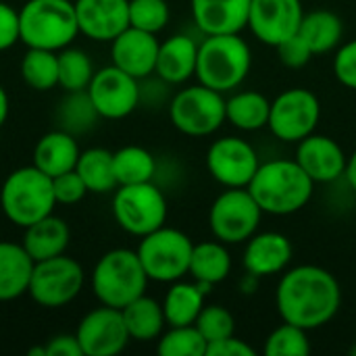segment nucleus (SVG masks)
I'll list each match as a JSON object with an SVG mask.
<instances>
[{
    "mask_svg": "<svg viewBox=\"0 0 356 356\" xmlns=\"http://www.w3.org/2000/svg\"><path fill=\"white\" fill-rule=\"evenodd\" d=\"M252 67V52L240 33L204 35L198 44L196 77L202 86L221 94L244 83Z\"/></svg>",
    "mask_w": 356,
    "mask_h": 356,
    "instance_id": "obj_3",
    "label": "nucleus"
},
{
    "mask_svg": "<svg viewBox=\"0 0 356 356\" xmlns=\"http://www.w3.org/2000/svg\"><path fill=\"white\" fill-rule=\"evenodd\" d=\"M261 217L263 209L257 204L248 188H227L211 204L209 225L219 242L242 244L257 234Z\"/></svg>",
    "mask_w": 356,
    "mask_h": 356,
    "instance_id": "obj_10",
    "label": "nucleus"
},
{
    "mask_svg": "<svg viewBox=\"0 0 356 356\" xmlns=\"http://www.w3.org/2000/svg\"><path fill=\"white\" fill-rule=\"evenodd\" d=\"M52 190L56 204H77L86 198V194H90L81 175L75 169L52 177Z\"/></svg>",
    "mask_w": 356,
    "mask_h": 356,
    "instance_id": "obj_40",
    "label": "nucleus"
},
{
    "mask_svg": "<svg viewBox=\"0 0 356 356\" xmlns=\"http://www.w3.org/2000/svg\"><path fill=\"white\" fill-rule=\"evenodd\" d=\"M121 313H123V321L129 332V338L136 342L159 340L167 325L163 305L146 294L129 302L125 309H121Z\"/></svg>",
    "mask_w": 356,
    "mask_h": 356,
    "instance_id": "obj_29",
    "label": "nucleus"
},
{
    "mask_svg": "<svg viewBox=\"0 0 356 356\" xmlns=\"http://www.w3.org/2000/svg\"><path fill=\"white\" fill-rule=\"evenodd\" d=\"M156 350L161 356H207V340L196 325H175L161 334Z\"/></svg>",
    "mask_w": 356,
    "mask_h": 356,
    "instance_id": "obj_36",
    "label": "nucleus"
},
{
    "mask_svg": "<svg viewBox=\"0 0 356 356\" xmlns=\"http://www.w3.org/2000/svg\"><path fill=\"white\" fill-rule=\"evenodd\" d=\"M98 119H100V115H98L88 90L67 92V96L58 102V108H56L58 129H65L73 136L88 134L96 125Z\"/></svg>",
    "mask_w": 356,
    "mask_h": 356,
    "instance_id": "obj_32",
    "label": "nucleus"
},
{
    "mask_svg": "<svg viewBox=\"0 0 356 356\" xmlns=\"http://www.w3.org/2000/svg\"><path fill=\"white\" fill-rule=\"evenodd\" d=\"M194 242L190 236L175 227H159L148 236L140 238L138 257L142 267L152 282L173 284L190 273Z\"/></svg>",
    "mask_w": 356,
    "mask_h": 356,
    "instance_id": "obj_7",
    "label": "nucleus"
},
{
    "mask_svg": "<svg viewBox=\"0 0 356 356\" xmlns=\"http://www.w3.org/2000/svg\"><path fill=\"white\" fill-rule=\"evenodd\" d=\"M19 42V10L0 2V52Z\"/></svg>",
    "mask_w": 356,
    "mask_h": 356,
    "instance_id": "obj_43",
    "label": "nucleus"
},
{
    "mask_svg": "<svg viewBox=\"0 0 356 356\" xmlns=\"http://www.w3.org/2000/svg\"><path fill=\"white\" fill-rule=\"evenodd\" d=\"M198 44L184 33H175L161 42L154 73L167 83H184L196 75Z\"/></svg>",
    "mask_w": 356,
    "mask_h": 356,
    "instance_id": "obj_22",
    "label": "nucleus"
},
{
    "mask_svg": "<svg viewBox=\"0 0 356 356\" xmlns=\"http://www.w3.org/2000/svg\"><path fill=\"white\" fill-rule=\"evenodd\" d=\"M302 17L305 8L300 0H252L248 29L259 42L275 48L298 33Z\"/></svg>",
    "mask_w": 356,
    "mask_h": 356,
    "instance_id": "obj_16",
    "label": "nucleus"
},
{
    "mask_svg": "<svg viewBox=\"0 0 356 356\" xmlns=\"http://www.w3.org/2000/svg\"><path fill=\"white\" fill-rule=\"evenodd\" d=\"M33 265L23 244L0 240V302L27 294Z\"/></svg>",
    "mask_w": 356,
    "mask_h": 356,
    "instance_id": "obj_25",
    "label": "nucleus"
},
{
    "mask_svg": "<svg viewBox=\"0 0 356 356\" xmlns=\"http://www.w3.org/2000/svg\"><path fill=\"white\" fill-rule=\"evenodd\" d=\"M171 17L167 0H129V25L142 31L159 33Z\"/></svg>",
    "mask_w": 356,
    "mask_h": 356,
    "instance_id": "obj_38",
    "label": "nucleus"
},
{
    "mask_svg": "<svg viewBox=\"0 0 356 356\" xmlns=\"http://www.w3.org/2000/svg\"><path fill=\"white\" fill-rule=\"evenodd\" d=\"M75 171L81 175L88 192L92 194H108L117 190V177H115V165H113V152L106 148H88L81 150Z\"/></svg>",
    "mask_w": 356,
    "mask_h": 356,
    "instance_id": "obj_31",
    "label": "nucleus"
},
{
    "mask_svg": "<svg viewBox=\"0 0 356 356\" xmlns=\"http://www.w3.org/2000/svg\"><path fill=\"white\" fill-rule=\"evenodd\" d=\"M261 161L254 146L242 138L215 140L207 152V169L225 188H248Z\"/></svg>",
    "mask_w": 356,
    "mask_h": 356,
    "instance_id": "obj_14",
    "label": "nucleus"
},
{
    "mask_svg": "<svg viewBox=\"0 0 356 356\" xmlns=\"http://www.w3.org/2000/svg\"><path fill=\"white\" fill-rule=\"evenodd\" d=\"M252 0H190L196 27L204 35L240 33L248 27Z\"/></svg>",
    "mask_w": 356,
    "mask_h": 356,
    "instance_id": "obj_21",
    "label": "nucleus"
},
{
    "mask_svg": "<svg viewBox=\"0 0 356 356\" xmlns=\"http://www.w3.org/2000/svg\"><path fill=\"white\" fill-rule=\"evenodd\" d=\"M232 273V257L227 250V244L215 240L194 244L192 261H190V275L194 282L215 286L227 280Z\"/></svg>",
    "mask_w": 356,
    "mask_h": 356,
    "instance_id": "obj_28",
    "label": "nucleus"
},
{
    "mask_svg": "<svg viewBox=\"0 0 356 356\" xmlns=\"http://www.w3.org/2000/svg\"><path fill=\"white\" fill-rule=\"evenodd\" d=\"M113 215L123 232L144 238L165 225L167 198L152 181L117 186L113 196Z\"/></svg>",
    "mask_w": 356,
    "mask_h": 356,
    "instance_id": "obj_8",
    "label": "nucleus"
},
{
    "mask_svg": "<svg viewBox=\"0 0 356 356\" xmlns=\"http://www.w3.org/2000/svg\"><path fill=\"white\" fill-rule=\"evenodd\" d=\"M54 204L52 177L42 173L35 165L15 169L0 188V207L4 217L23 229L52 215Z\"/></svg>",
    "mask_w": 356,
    "mask_h": 356,
    "instance_id": "obj_5",
    "label": "nucleus"
},
{
    "mask_svg": "<svg viewBox=\"0 0 356 356\" xmlns=\"http://www.w3.org/2000/svg\"><path fill=\"white\" fill-rule=\"evenodd\" d=\"M69 242H71V229L67 221H63L60 217L48 215L31 223L29 227H25L21 244L27 250V254L33 259V263H38V261L65 254L69 248Z\"/></svg>",
    "mask_w": 356,
    "mask_h": 356,
    "instance_id": "obj_24",
    "label": "nucleus"
},
{
    "mask_svg": "<svg viewBox=\"0 0 356 356\" xmlns=\"http://www.w3.org/2000/svg\"><path fill=\"white\" fill-rule=\"evenodd\" d=\"M83 282V267L75 259L58 254L54 259L38 261L33 265L27 294L35 305L44 309H60L79 296Z\"/></svg>",
    "mask_w": 356,
    "mask_h": 356,
    "instance_id": "obj_11",
    "label": "nucleus"
},
{
    "mask_svg": "<svg viewBox=\"0 0 356 356\" xmlns=\"http://www.w3.org/2000/svg\"><path fill=\"white\" fill-rule=\"evenodd\" d=\"M294 248L288 236L280 232L254 234L244 248V269L252 277H271L284 273L292 261Z\"/></svg>",
    "mask_w": 356,
    "mask_h": 356,
    "instance_id": "obj_20",
    "label": "nucleus"
},
{
    "mask_svg": "<svg viewBox=\"0 0 356 356\" xmlns=\"http://www.w3.org/2000/svg\"><path fill=\"white\" fill-rule=\"evenodd\" d=\"M275 50L280 54V60L286 67H290V69H300V67L309 65V60L315 56L313 50H311V46L305 42V38L300 33L284 40L280 46H275Z\"/></svg>",
    "mask_w": 356,
    "mask_h": 356,
    "instance_id": "obj_41",
    "label": "nucleus"
},
{
    "mask_svg": "<svg viewBox=\"0 0 356 356\" xmlns=\"http://www.w3.org/2000/svg\"><path fill=\"white\" fill-rule=\"evenodd\" d=\"M275 305L286 323L313 332L327 325L338 315L342 290L327 269L319 265H300L282 275L275 290Z\"/></svg>",
    "mask_w": 356,
    "mask_h": 356,
    "instance_id": "obj_1",
    "label": "nucleus"
},
{
    "mask_svg": "<svg viewBox=\"0 0 356 356\" xmlns=\"http://www.w3.org/2000/svg\"><path fill=\"white\" fill-rule=\"evenodd\" d=\"M113 165L119 186L152 181L156 175V161L142 146L119 148L117 152H113Z\"/></svg>",
    "mask_w": 356,
    "mask_h": 356,
    "instance_id": "obj_33",
    "label": "nucleus"
},
{
    "mask_svg": "<svg viewBox=\"0 0 356 356\" xmlns=\"http://www.w3.org/2000/svg\"><path fill=\"white\" fill-rule=\"evenodd\" d=\"M194 325L198 327V332L202 334L207 344L223 340V338H229L236 332L234 315L225 307H221V305L202 307V311H200V315H198Z\"/></svg>",
    "mask_w": 356,
    "mask_h": 356,
    "instance_id": "obj_39",
    "label": "nucleus"
},
{
    "mask_svg": "<svg viewBox=\"0 0 356 356\" xmlns=\"http://www.w3.org/2000/svg\"><path fill=\"white\" fill-rule=\"evenodd\" d=\"M298 33L311 46L313 54H325L340 46V40L344 35V25L334 10L317 8L305 13Z\"/></svg>",
    "mask_w": 356,
    "mask_h": 356,
    "instance_id": "obj_30",
    "label": "nucleus"
},
{
    "mask_svg": "<svg viewBox=\"0 0 356 356\" xmlns=\"http://www.w3.org/2000/svg\"><path fill=\"white\" fill-rule=\"evenodd\" d=\"M334 73L342 86L356 90V40L338 48L334 58Z\"/></svg>",
    "mask_w": 356,
    "mask_h": 356,
    "instance_id": "obj_42",
    "label": "nucleus"
},
{
    "mask_svg": "<svg viewBox=\"0 0 356 356\" xmlns=\"http://www.w3.org/2000/svg\"><path fill=\"white\" fill-rule=\"evenodd\" d=\"M204 296H207V290L198 282L194 284L181 282V280L173 282L163 300L167 325L169 327L194 325L204 307Z\"/></svg>",
    "mask_w": 356,
    "mask_h": 356,
    "instance_id": "obj_26",
    "label": "nucleus"
},
{
    "mask_svg": "<svg viewBox=\"0 0 356 356\" xmlns=\"http://www.w3.org/2000/svg\"><path fill=\"white\" fill-rule=\"evenodd\" d=\"M271 100L254 90L236 92L225 100V117L240 131H257L269 125Z\"/></svg>",
    "mask_w": 356,
    "mask_h": 356,
    "instance_id": "obj_27",
    "label": "nucleus"
},
{
    "mask_svg": "<svg viewBox=\"0 0 356 356\" xmlns=\"http://www.w3.org/2000/svg\"><path fill=\"white\" fill-rule=\"evenodd\" d=\"M21 77L31 90H52L58 86V54L54 50L27 48L21 60Z\"/></svg>",
    "mask_w": 356,
    "mask_h": 356,
    "instance_id": "obj_34",
    "label": "nucleus"
},
{
    "mask_svg": "<svg viewBox=\"0 0 356 356\" xmlns=\"http://www.w3.org/2000/svg\"><path fill=\"white\" fill-rule=\"evenodd\" d=\"M294 161L315 184H332L344 175L348 156L334 138L313 131L298 142Z\"/></svg>",
    "mask_w": 356,
    "mask_h": 356,
    "instance_id": "obj_17",
    "label": "nucleus"
},
{
    "mask_svg": "<svg viewBox=\"0 0 356 356\" xmlns=\"http://www.w3.org/2000/svg\"><path fill=\"white\" fill-rule=\"evenodd\" d=\"M6 117H8V94L0 83V127L4 125Z\"/></svg>",
    "mask_w": 356,
    "mask_h": 356,
    "instance_id": "obj_47",
    "label": "nucleus"
},
{
    "mask_svg": "<svg viewBox=\"0 0 356 356\" xmlns=\"http://www.w3.org/2000/svg\"><path fill=\"white\" fill-rule=\"evenodd\" d=\"M58 54V86L65 92H79L88 90L92 77H94V65L88 52L81 48H63Z\"/></svg>",
    "mask_w": 356,
    "mask_h": 356,
    "instance_id": "obj_35",
    "label": "nucleus"
},
{
    "mask_svg": "<svg viewBox=\"0 0 356 356\" xmlns=\"http://www.w3.org/2000/svg\"><path fill=\"white\" fill-rule=\"evenodd\" d=\"M313 190L315 181L296 161L290 159L261 163L248 184V192L254 196L263 213L277 217L302 211L313 198Z\"/></svg>",
    "mask_w": 356,
    "mask_h": 356,
    "instance_id": "obj_2",
    "label": "nucleus"
},
{
    "mask_svg": "<svg viewBox=\"0 0 356 356\" xmlns=\"http://www.w3.org/2000/svg\"><path fill=\"white\" fill-rule=\"evenodd\" d=\"M344 175H346L350 188L356 192V150L348 156V161H346V171H344Z\"/></svg>",
    "mask_w": 356,
    "mask_h": 356,
    "instance_id": "obj_46",
    "label": "nucleus"
},
{
    "mask_svg": "<svg viewBox=\"0 0 356 356\" xmlns=\"http://www.w3.org/2000/svg\"><path fill=\"white\" fill-rule=\"evenodd\" d=\"M79 33L98 42H113L129 27V0H75Z\"/></svg>",
    "mask_w": 356,
    "mask_h": 356,
    "instance_id": "obj_18",
    "label": "nucleus"
},
{
    "mask_svg": "<svg viewBox=\"0 0 356 356\" xmlns=\"http://www.w3.org/2000/svg\"><path fill=\"white\" fill-rule=\"evenodd\" d=\"M169 117L177 131L192 138H204L215 134L227 121L225 98L221 92L202 83L190 86L173 96Z\"/></svg>",
    "mask_w": 356,
    "mask_h": 356,
    "instance_id": "obj_9",
    "label": "nucleus"
},
{
    "mask_svg": "<svg viewBox=\"0 0 356 356\" xmlns=\"http://www.w3.org/2000/svg\"><path fill=\"white\" fill-rule=\"evenodd\" d=\"M140 79L131 77L123 69L108 65L94 73L88 94L100 115V119H125L129 117L142 98Z\"/></svg>",
    "mask_w": 356,
    "mask_h": 356,
    "instance_id": "obj_13",
    "label": "nucleus"
},
{
    "mask_svg": "<svg viewBox=\"0 0 356 356\" xmlns=\"http://www.w3.org/2000/svg\"><path fill=\"white\" fill-rule=\"evenodd\" d=\"M321 119L319 98L305 88H290L271 102L269 129L282 142H300L311 136Z\"/></svg>",
    "mask_w": 356,
    "mask_h": 356,
    "instance_id": "obj_12",
    "label": "nucleus"
},
{
    "mask_svg": "<svg viewBox=\"0 0 356 356\" xmlns=\"http://www.w3.org/2000/svg\"><path fill=\"white\" fill-rule=\"evenodd\" d=\"M75 336L83 356H115L123 353L131 340L121 309H113L106 305L90 311L79 321Z\"/></svg>",
    "mask_w": 356,
    "mask_h": 356,
    "instance_id": "obj_15",
    "label": "nucleus"
},
{
    "mask_svg": "<svg viewBox=\"0 0 356 356\" xmlns=\"http://www.w3.org/2000/svg\"><path fill=\"white\" fill-rule=\"evenodd\" d=\"M81 150L77 138L65 129L44 134L33 148V165L48 177L73 171Z\"/></svg>",
    "mask_w": 356,
    "mask_h": 356,
    "instance_id": "obj_23",
    "label": "nucleus"
},
{
    "mask_svg": "<svg viewBox=\"0 0 356 356\" xmlns=\"http://www.w3.org/2000/svg\"><path fill=\"white\" fill-rule=\"evenodd\" d=\"M148 275L136 250L115 248L100 257L92 271V292L100 305L125 309L146 294Z\"/></svg>",
    "mask_w": 356,
    "mask_h": 356,
    "instance_id": "obj_6",
    "label": "nucleus"
},
{
    "mask_svg": "<svg viewBox=\"0 0 356 356\" xmlns=\"http://www.w3.org/2000/svg\"><path fill=\"white\" fill-rule=\"evenodd\" d=\"M159 46L161 42L156 40V33L142 31L129 25L113 40L111 58L115 67L123 69L131 77L144 79L156 69Z\"/></svg>",
    "mask_w": 356,
    "mask_h": 356,
    "instance_id": "obj_19",
    "label": "nucleus"
},
{
    "mask_svg": "<svg viewBox=\"0 0 356 356\" xmlns=\"http://www.w3.org/2000/svg\"><path fill=\"white\" fill-rule=\"evenodd\" d=\"M79 25L71 0H27L19 8V40L27 48L63 50L77 38Z\"/></svg>",
    "mask_w": 356,
    "mask_h": 356,
    "instance_id": "obj_4",
    "label": "nucleus"
},
{
    "mask_svg": "<svg viewBox=\"0 0 356 356\" xmlns=\"http://www.w3.org/2000/svg\"><path fill=\"white\" fill-rule=\"evenodd\" d=\"M44 348H46V356H83V350L75 334L54 336Z\"/></svg>",
    "mask_w": 356,
    "mask_h": 356,
    "instance_id": "obj_45",
    "label": "nucleus"
},
{
    "mask_svg": "<svg viewBox=\"0 0 356 356\" xmlns=\"http://www.w3.org/2000/svg\"><path fill=\"white\" fill-rule=\"evenodd\" d=\"M254 348L250 344H246L244 340L229 336L217 342L207 344V356H252Z\"/></svg>",
    "mask_w": 356,
    "mask_h": 356,
    "instance_id": "obj_44",
    "label": "nucleus"
},
{
    "mask_svg": "<svg viewBox=\"0 0 356 356\" xmlns=\"http://www.w3.org/2000/svg\"><path fill=\"white\" fill-rule=\"evenodd\" d=\"M311 353L309 332L286 323L275 327L265 340V355L267 356H307Z\"/></svg>",
    "mask_w": 356,
    "mask_h": 356,
    "instance_id": "obj_37",
    "label": "nucleus"
}]
</instances>
